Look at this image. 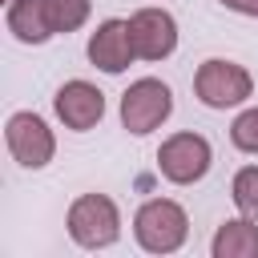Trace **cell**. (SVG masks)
I'll return each mask as SVG.
<instances>
[{
  "instance_id": "obj_1",
  "label": "cell",
  "mask_w": 258,
  "mask_h": 258,
  "mask_svg": "<svg viewBox=\"0 0 258 258\" xmlns=\"http://www.w3.org/2000/svg\"><path fill=\"white\" fill-rule=\"evenodd\" d=\"M133 234H137L141 250H149V254H173V250L185 242L189 222H185V210H181L177 202L153 198V202H145V206L137 210Z\"/></svg>"
},
{
  "instance_id": "obj_2",
  "label": "cell",
  "mask_w": 258,
  "mask_h": 258,
  "mask_svg": "<svg viewBox=\"0 0 258 258\" xmlns=\"http://www.w3.org/2000/svg\"><path fill=\"white\" fill-rule=\"evenodd\" d=\"M69 234L77 246L85 250H105L117 242L121 234V218H117V206L105 198V194H81L69 210Z\"/></svg>"
},
{
  "instance_id": "obj_3",
  "label": "cell",
  "mask_w": 258,
  "mask_h": 258,
  "mask_svg": "<svg viewBox=\"0 0 258 258\" xmlns=\"http://www.w3.org/2000/svg\"><path fill=\"white\" fill-rule=\"evenodd\" d=\"M250 89H254V81H250V73L242 69V64H234V60H206L202 69H198V77H194V93L202 97V105H210V109H230V105H242L246 97H250Z\"/></svg>"
},
{
  "instance_id": "obj_4",
  "label": "cell",
  "mask_w": 258,
  "mask_h": 258,
  "mask_svg": "<svg viewBox=\"0 0 258 258\" xmlns=\"http://www.w3.org/2000/svg\"><path fill=\"white\" fill-rule=\"evenodd\" d=\"M169 109H173V97H169V89L161 85V81H153V77H141V81H133L125 93H121V121H125V129L129 133H153L165 117H169Z\"/></svg>"
},
{
  "instance_id": "obj_5",
  "label": "cell",
  "mask_w": 258,
  "mask_h": 258,
  "mask_svg": "<svg viewBox=\"0 0 258 258\" xmlns=\"http://www.w3.org/2000/svg\"><path fill=\"white\" fill-rule=\"evenodd\" d=\"M214 153H210V141L202 133H173L169 141H161L157 149V165L161 173L173 181V185H194L206 177Z\"/></svg>"
},
{
  "instance_id": "obj_6",
  "label": "cell",
  "mask_w": 258,
  "mask_h": 258,
  "mask_svg": "<svg viewBox=\"0 0 258 258\" xmlns=\"http://www.w3.org/2000/svg\"><path fill=\"white\" fill-rule=\"evenodd\" d=\"M4 141H8V153L24 165V169H40L52 161V129L36 117V113H12L8 117V129H4Z\"/></svg>"
},
{
  "instance_id": "obj_7",
  "label": "cell",
  "mask_w": 258,
  "mask_h": 258,
  "mask_svg": "<svg viewBox=\"0 0 258 258\" xmlns=\"http://www.w3.org/2000/svg\"><path fill=\"white\" fill-rule=\"evenodd\" d=\"M129 40L141 60H165L177 48V24L161 8H141L129 16Z\"/></svg>"
},
{
  "instance_id": "obj_8",
  "label": "cell",
  "mask_w": 258,
  "mask_h": 258,
  "mask_svg": "<svg viewBox=\"0 0 258 258\" xmlns=\"http://www.w3.org/2000/svg\"><path fill=\"white\" fill-rule=\"evenodd\" d=\"M52 105H56V117L64 121V129H77V133L93 129V125L105 117V93H101L97 85H89V81H69V85H60L56 97H52Z\"/></svg>"
},
{
  "instance_id": "obj_9",
  "label": "cell",
  "mask_w": 258,
  "mask_h": 258,
  "mask_svg": "<svg viewBox=\"0 0 258 258\" xmlns=\"http://www.w3.org/2000/svg\"><path fill=\"white\" fill-rule=\"evenodd\" d=\"M133 40H129V24L125 20H105L93 36H89V60L105 73H125L133 60Z\"/></svg>"
},
{
  "instance_id": "obj_10",
  "label": "cell",
  "mask_w": 258,
  "mask_h": 258,
  "mask_svg": "<svg viewBox=\"0 0 258 258\" xmlns=\"http://www.w3.org/2000/svg\"><path fill=\"white\" fill-rule=\"evenodd\" d=\"M8 28H12V36L24 40V44H44V40L52 36L44 0H12V4H8Z\"/></svg>"
},
{
  "instance_id": "obj_11",
  "label": "cell",
  "mask_w": 258,
  "mask_h": 258,
  "mask_svg": "<svg viewBox=\"0 0 258 258\" xmlns=\"http://www.w3.org/2000/svg\"><path fill=\"white\" fill-rule=\"evenodd\" d=\"M214 258H258V226H254V218L226 222L214 234Z\"/></svg>"
},
{
  "instance_id": "obj_12",
  "label": "cell",
  "mask_w": 258,
  "mask_h": 258,
  "mask_svg": "<svg viewBox=\"0 0 258 258\" xmlns=\"http://www.w3.org/2000/svg\"><path fill=\"white\" fill-rule=\"evenodd\" d=\"M52 32H77L89 20V0H44Z\"/></svg>"
},
{
  "instance_id": "obj_13",
  "label": "cell",
  "mask_w": 258,
  "mask_h": 258,
  "mask_svg": "<svg viewBox=\"0 0 258 258\" xmlns=\"http://www.w3.org/2000/svg\"><path fill=\"white\" fill-rule=\"evenodd\" d=\"M234 206L246 214V218H258V165H246V169H238V177H234Z\"/></svg>"
},
{
  "instance_id": "obj_14",
  "label": "cell",
  "mask_w": 258,
  "mask_h": 258,
  "mask_svg": "<svg viewBox=\"0 0 258 258\" xmlns=\"http://www.w3.org/2000/svg\"><path fill=\"white\" fill-rule=\"evenodd\" d=\"M230 141H234L242 153H258V109L238 113V121L230 125Z\"/></svg>"
},
{
  "instance_id": "obj_15",
  "label": "cell",
  "mask_w": 258,
  "mask_h": 258,
  "mask_svg": "<svg viewBox=\"0 0 258 258\" xmlns=\"http://www.w3.org/2000/svg\"><path fill=\"white\" fill-rule=\"evenodd\" d=\"M226 8H234V12H242V16H258V0H222Z\"/></svg>"
}]
</instances>
